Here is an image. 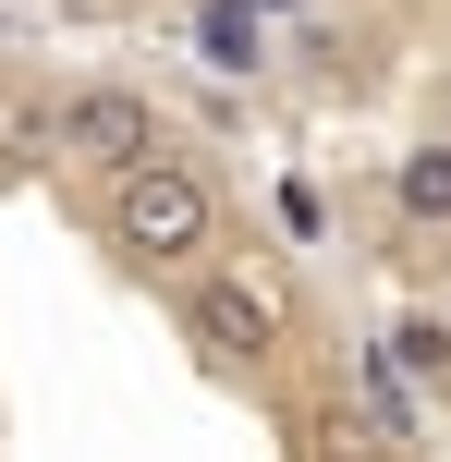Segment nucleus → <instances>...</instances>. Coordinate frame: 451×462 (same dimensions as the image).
<instances>
[{
  "label": "nucleus",
  "instance_id": "0eeeda50",
  "mask_svg": "<svg viewBox=\"0 0 451 462\" xmlns=\"http://www.w3.org/2000/svg\"><path fill=\"white\" fill-rule=\"evenodd\" d=\"M366 414H379L390 439H403V426H415V390H403V365H390V353H379V365H366Z\"/></svg>",
  "mask_w": 451,
  "mask_h": 462
},
{
  "label": "nucleus",
  "instance_id": "7ed1b4c3",
  "mask_svg": "<svg viewBox=\"0 0 451 462\" xmlns=\"http://www.w3.org/2000/svg\"><path fill=\"white\" fill-rule=\"evenodd\" d=\"M183 328H195V353H220V365H257V353L281 341V304H268L257 280H195Z\"/></svg>",
  "mask_w": 451,
  "mask_h": 462
},
{
  "label": "nucleus",
  "instance_id": "423d86ee",
  "mask_svg": "<svg viewBox=\"0 0 451 462\" xmlns=\"http://www.w3.org/2000/svg\"><path fill=\"white\" fill-rule=\"evenodd\" d=\"M49 159V110H24V97H0V171Z\"/></svg>",
  "mask_w": 451,
  "mask_h": 462
},
{
  "label": "nucleus",
  "instance_id": "f03ea898",
  "mask_svg": "<svg viewBox=\"0 0 451 462\" xmlns=\"http://www.w3.org/2000/svg\"><path fill=\"white\" fill-rule=\"evenodd\" d=\"M49 146H61V159H86V171H122V159H146V146H159V110H146L135 86H86V97H61Z\"/></svg>",
  "mask_w": 451,
  "mask_h": 462
},
{
  "label": "nucleus",
  "instance_id": "39448f33",
  "mask_svg": "<svg viewBox=\"0 0 451 462\" xmlns=\"http://www.w3.org/2000/svg\"><path fill=\"white\" fill-rule=\"evenodd\" d=\"M403 208L415 219H451V146H415V159H403Z\"/></svg>",
  "mask_w": 451,
  "mask_h": 462
},
{
  "label": "nucleus",
  "instance_id": "20e7f679",
  "mask_svg": "<svg viewBox=\"0 0 451 462\" xmlns=\"http://www.w3.org/2000/svg\"><path fill=\"white\" fill-rule=\"evenodd\" d=\"M195 49H208L220 73H257V49H268V24L244 13V0H208V13H195Z\"/></svg>",
  "mask_w": 451,
  "mask_h": 462
},
{
  "label": "nucleus",
  "instance_id": "f257e3e1",
  "mask_svg": "<svg viewBox=\"0 0 451 462\" xmlns=\"http://www.w3.org/2000/svg\"><path fill=\"white\" fill-rule=\"evenodd\" d=\"M110 183H122V195H110V244L135 255V268L195 255V244H208V219H220V208H208V183H195L183 159H159V146H146V159H122Z\"/></svg>",
  "mask_w": 451,
  "mask_h": 462
}]
</instances>
